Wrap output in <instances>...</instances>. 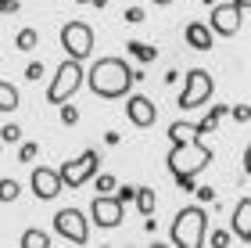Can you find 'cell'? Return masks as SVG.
I'll use <instances>...</instances> for the list:
<instances>
[{
  "mask_svg": "<svg viewBox=\"0 0 251 248\" xmlns=\"http://www.w3.org/2000/svg\"><path fill=\"white\" fill-rule=\"evenodd\" d=\"M212 148L204 144L201 137H187V140H173V151H169V173L176 176V187H183V191H194L198 184H194V176L201 173V169H208L212 165Z\"/></svg>",
  "mask_w": 251,
  "mask_h": 248,
  "instance_id": "obj_1",
  "label": "cell"
},
{
  "mask_svg": "<svg viewBox=\"0 0 251 248\" xmlns=\"http://www.w3.org/2000/svg\"><path fill=\"white\" fill-rule=\"evenodd\" d=\"M136 80H140V72H136L129 61H122V58H97L90 76H86L90 90H94L97 97H104V101L126 97Z\"/></svg>",
  "mask_w": 251,
  "mask_h": 248,
  "instance_id": "obj_2",
  "label": "cell"
},
{
  "mask_svg": "<svg viewBox=\"0 0 251 248\" xmlns=\"http://www.w3.org/2000/svg\"><path fill=\"white\" fill-rule=\"evenodd\" d=\"M204 230H208V212L201 205H187V209L176 212L169 238H173V248H201Z\"/></svg>",
  "mask_w": 251,
  "mask_h": 248,
  "instance_id": "obj_3",
  "label": "cell"
},
{
  "mask_svg": "<svg viewBox=\"0 0 251 248\" xmlns=\"http://www.w3.org/2000/svg\"><path fill=\"white\" fill-rule=\"evenodd\" d=\"M86 83V72H83V61H75V58H65L58 65V72H54V83L47 90V101L50 105H65L68 97L75 94L79 86Z\"/></svg>",
  "mask_w": 251,
  "mask_h": 248,
  "instance_id": "obj_4",
  "label": "cell"
},
{
  "mask_svg": "<svg viewBox=\"0 0 251 248\" xmlns=\"http://www.w3.org/2000/svg\"><path fill=\"white\" fill-rule=\"evenodd\" d=\"M212 94H215V80L204 69H190L187 72V86H183V94L176 97V105H179V111H194V108L208 105Z\"/></svg>",
  "mask_w": 251,
  "mask_h": 248,
  "instance_id": "obj_5",
  "label": "cell"
},
{
  "mask_svg": "<svg viewBox=\"0 0 251 248\" xmlns=\"http://www.w3.org/2000/svg\"><path fill=\"white\" fill-rule=\"evenodd\" d=\"M61 47H65V58L86 61L94 54V29L86 22H65L61 26Z\"/></svg>",
  "mask_w": 251,
  "mask_h": 248,
  "instance_id": "obj_6",
  "label": "cell"
},
{
  "mask_svg": "<svg viewBox=\"0 0 251 248\" xmlns=\"http://www.w3.org/2000/svg\"><path fill=\"white\" fill-rule=\"evenodd\" d=\"M97 169H100V155H97L94 148H86L79 159L65 162V165L58 169V176H61L65 187H83V184H90V180H94Z\"/></svg>",
  "mask_w": 251,
  "mask_h": 248,
  "instance_id": "obj_7",
  "label": "cell"
},
{
  "mask_svg": "<svg viewBox=\"0 0 251 248\" xmlns=\"http://www.w3.org/2000/svg\"><path fill=\"white\" fill-rule=\"evenodd\" d=\"M54 230H58V238L72 241V245H86L90 241V220H86V212H79V209L54 212Z\"/></svg>",
  "mask_w": 251,
  "mask_h": 248,
  "instance_id": "obj_8",
  "label": "cell"
},
{
  "mask_svg": "<svg viewBox=\"0 0 251 248\" xmlns=\"http://www.w3.org/2000/svg\"><path fill=\"white\" fill-rule=\"evenodd\" d=\"M90 216H94V227L100 230H115L122 216H126V205L115 198V194H97L94 205H90Z\"/></svg>",
  "mask_w": 251,
  "mask_h": 248,
  "instance_id": "obj_9",
  "label": "cell"
},
{
  "mask_svg": "<svg viewBox=\"0 0 251 248\" xmlns=\"http://www.w3.org/2000/svg\"><path fill=\"white\" fill-rule=\"evenodd\" d=\"M244 22V11L233 4H212V15H208V29L215 36H237V29H241Z\"/></svg>",
  "mask_w": 251,
  "mask_h": 248,
  "instance_id": "obj_10",
  "label": "cell"
},
{
  "mask_svg": "<svg viewBox=\"0 0 251 248\" xmlns=\"http://www.w3.org/2000/svg\"><path fill=\"white\" fill-rule=\"evenodd\" d=\"M29 187H32V194H36L40 201H54V198H58L61 191H65L61 176H58V169H47V165H36V169H32Z\"/></svg>",
  "mask_w": 251,
  "mask_h": 248,
  "instance_id": "obj_11",
  "label": "cell"
},
{
  "mask_svg": "<svg viewBox=\"0 0 251 248\" xmlns=\"http://www.w3.org/2000/svg\"><path fill=\"white\" fill-rule=\"evenodd\" d=\"M126 115H129L133 126L151 130L154 122H158V108H154V101L147 97V94H129V97H126Z\"/></svg>",
  "mask_w": 251,
  "mask_h": 248,
  "instance_id": "obj_12",
  "label": "cell"
},
{
  "mask_svg": "<svg viewBox=\"0 0 251 248\" xmlns=\"http://www.w3.org/2000/svg\"><path fill=\"white\" fill-rule=\"evenodd\" d=\"M230 234L241 245H251V198H241L237 209L230 212Z\"/></svg>",
  "mask_w": 251,
  "mask_h": 248,
  "instance_id": "obj_13",
  "label": "cell"
},
{
  "mask_svg": "<svg viewBox=\"0 0 251 248\" xmlns=\"http://www.w3.org/2000/svg\"><path fill=\"white\" fill-rule=\"evenodd\" d=\"M212 36H215V32L204 26V22H190V26L183 29V40L190 43L194 51H212V43H215Z\"/></svg>",
  "mask_w": 251,
  "mask_h": 248,
  "instance_id": "obj_14",
  "label": "cell"
},
{
  "mask_svg": "<svg viewBox=\"0 0 251 248\" xmlns=\"http://www.w3.org/2000/svg\"><path fill=\"white\" fill-rule=\"evenodd\" d=\"M133 201H136V212H144V216H151L154 212V191L151 187H136V194H133Z\"/></svg>",
  "mask_w": 251,
  "mask_h": 248,
  "instance_id": "obj_15",
  "label": "cell"
},
{
  "mask_svg": "<svg viewBox=\"0 0 251 248\" xmlns=\"http://www.w3.org/2000/svg\"><path fill=\"white\" fill-rule=\"evenodd\" d=\"M18 194H22V184H18V180H11V176L0 180V205H11V201H18Z\"/></svg>",
  "mask_w": 251,
  "mask_h": 248,
  "instance_id": "obj_16",
  "label": "cell"
},
{
  "mask_svg": "<svg viewBox=\"0 0 251 248\" xmlns=\"http://www.w3.org/2000/svg\"><path fill=\"white\" fill-rule=\"evenodd\" d=\"M18 105H22L18 90L11 86V83H0V111H15Z\"/></svg>",
  "mask_w": 251,
  "mask_h": 248,
  "instance_id": "obj_17",
  "label": "cell"
},
{
  "mask_svg": "<svg viewBox=\"0 0 251 248\" xmlns=\"http://www.w3.org/2000/svg\"><path fill=\"white\" fill-rule=\"evenodd\" d=\"M18 245H22V248H50V238H47L43 230H25Z\"/></svg>",
  "mask_w": 251,
  "mask_h": 248,
  "instance_id": "obj_18",
  "label": "cell"
},
{
  "mask_svg": "<svg viewBox=\"0 0 251 248\" xmlns=\"http://www.w3.org/2000/svg\"><path fill=\"white\" fill-rule=\"evenodd\" d=\"M94 187H97V194H115L119 180L111 176V173H94Z\"/></svg>",
  "mask_w": 251,
  "mask_h": 248,
  "instance_id": "obj_19",
  "label": "cell"
},
{
  "mask_svg": "<svg viewBox=\"0 0 251 248\" xmlns=\"http://www.w3.org/2000/svg\"><path fill=\"white\" fill-rule=\"evenodd\" d=\"M129 54H136L140 61H154V58H158V47H151V43H140V40H129Z\"/></svg>",
  "mask_w": 251,
  "mask_h": 248,
  "instance_id": "obj_20",
  "label": "cell"
},
{
  "mask_svg": "<svg viewBox=\"0 0 251 248\" xmlns=\"http://www.w3.org/2000/svg\"><path fill=\"white\" fill-rule=\"evenodd\" d=\"M36 43H40V32H36V29H22L18 36H15V47H18V51H32Z\"/></svg>",
  "mask_w": 251,
  "mask_h": 248,
  "instance_id": "obj_21",
  "label": "cell"
},
{
  "mask_svg": "<svg viewBox=\"0 0 251 248\" xmlns=\"http://www.w3.org/2000/svg\"><path fill=\"white\" fill-rule=\"evenodd\" d=\"M187 137H198V133H194V122H173V126H169V140H187Z\"/></svg>",
  "mask_w": 251,
  "mask_h": 248,
  "instance_id": "obj_22",
  "label": "cell"
},
{
  "mask_svg": "<svg viewBox=\"0 0 251 248\" xmlns=\"http://www.w3.org/2000/svg\"><path fill=\"white\" fill-rule=\"evenodd\" d=\"M58 108H61V126H75V122H79L75 105H68V101H65V105H58Z\"/></svg>",
  "mask_w": 251,
  "mask_h": 248,
  "instance_id": "obj_23",
  "label": "cell"
},
{
  "mask_svg": "<svg viewBox=\"0 0 251 248\" xmlns=\"http://www.w3.org/2000/svg\"><path fill=\"white\" fill-rule=\"evenodd\" d=\"M208 245H212V248H230V245H233V234H230V230H215Z\"/></svg>",
  "mask_w": 251,
  "mask_h": 248,
  "instance_id": "obj_24",
  "label": "cell"
},
{
  "mask_svg": "<svg viewBox=\"0 0 251 248\" xmlns=\"http://www.w3.org/2000/svg\"><path fill=\"white\" fill-rule=\"evenodd\" d=\"M36 155H40V148H36V144H32V140H25V144H22V148H18V162H32V159H36Z\"/></svg>",
  "mask_w": 251,
  "mask_h": 248,
  "instance_id": "obj_25",
  "label": "cell"
},
{
  "mask_svg": "<svg viewBox=\"0 0 251 248\" xmlns=\"http://www.w3.org/2000/svg\"><path fill=\"white\" fill-rule=\"evenodd\" d=\"M0 140H4V144H18L22 140V126H4V130H0Z\"/></svg>",
  "mask_w": 251,
  "mask_h": 248,
  "instance_id": "obj_26",
  "label": "cell"
},
{
  "mask_svg": "<svg viewBox=\"0 0 251 248\" xmlns=\"http://www.w3.org/2000/svg\"><path fill=\"white\" fill-rule=\"evenodd\" d=\"M133 194H136V187H129V184H122V187H115V198L122 201V205H129V201H133Z\"/></svg>",
  "mask_w": 251,
  "mask_h": 248,
  "instance_id": "obj_27",
  "label": "cell"
},
{
  "mask_svg": "<svg viewBox=\"0 0 251 248\" xmlns=\"http://www.w3.org/2000/svg\"><path fill=\"white\" fill-rule=\"evenodd\" d=\"M25 80H32V83L43 80V65H40V61H29V65H25Z\"/></svg>",
  "mask_w": 251,
  "mask_h": 248,
  "instance_id": "obj_28",
  "label": "cell"
},
{
  "mask_svg": "<svg viewBox=\"0 0 251 248\" xmlns=\"http://www.w3.org/2000/svg\"><path fill=\"white\" fill-rule=\"evenodd\" d=\"M230 115H233L237 122H248V119H251V105H237V108H230Z\"/></svg>",
  "mask_w": 251,
  "mask_h": 248,
  "instance_id": "obj_29",
  "label": "cell"
},
{
  "mask_svg": "<svg viewBox=\"0 0 251 248\" xmlns=\"http://www.w3.org/2000/svg\"><path fill=\"white\" fill-rule=\"evenodd\" d=\"M126 22H133V26H140V22H144V7H129V11H126Z\"/></svg>",
  "mask_w": 251,
  "mask_h": 248,
  "instance_id": "obj_30",
  "label": "cell"
},
{
  "mask_svg": "<svg viewBox=\"0 0 251 248\" xmlns=\"http://www.w3.org/2000/svg\"><path fill=\"white\" fill-rule=\"evenodd\" d=\"M18 0H4V7H0V15H18Z\"/></svg>",
  "mask_w": 251,
  "mask_h": 248,
  "instance_id": "obj_31",
  "label": "cell"
},
{
  "mask_svg": "<svg viewBox=\"0 0 251 248\" xmlns=\"http://www.w3.org/2000/svg\"><path fill=\"white\" fill-rule=\"evenodd\" d=\"M194 191H198L201 201H215V191H212V187H194Z\"/></svg>",
  "mask_w": 251,
  "mask_h": 248,
  "instance_id": "obj_32",
  "label": "cell"
},
{
  "mask_svg": "<svg viewBox=\"0 0 251 248\" xmlns=\"http://www.w3.org/2000/svg\"><path fill=\"white\" fill-rule=\"evenodd\" d=\"M226 111H230V108H226V105H212V111H208V115H212V119H223V115H226Z\"/></svg>",
  "mask_w": 251,
  "mask_h": 248,
  "instance_id": "obj_33",
  "label": "cell"
},
{
  "mask_svg": "<svg viewBox=\"0 0 251 248\" xmlns=\"http://www.w3.org/2000/svg\"><path fill=\"white\" fill-rule=\"evenodd\" d=\"M244 173L251 176V144H248V151H244Z\"/></svg>",
  "mask_w": 251,
  "mask_h": 248,
  "instance_id": "obj_34",
  "label": "cell"
},
{
  "mask_svg": "<svg viewBox=\"0 0 251 248\" xmlns=\"http://www.w3.org/2000/svg\"><path fill=\"white\" fill-rule=\"evenodd\" d=\"M233 4L241 7V11H248V7H251V0H233Z\"/></svg>",
  "mask_w": 251,
  "mask_h": 248,
  "instance_id": "obj_35",
  "label": "cell"
},
{
  "mask_svg": "<svg viewBox=\"0 0 251 248\" xmlns=\"http://www.w3.org/2000/svg\"><path fill=\"white\" fill-rule=\"evenodd\" d=\"M151 4H158V7H169V4H173V0H151Z\"/></svg>",
  "mask_w": 251,
  "mask_h": 248,
  "instance_id": "obj_36",
  "label": "cell"
},
{
  "mask_svg": "<svg viewBox=\"0 0 251 248\" xmlns=\"http://www.w3.org/2000/svg\"><path fill=\"white\" fill-rule=\"evenodd\" d=\"M75 4H94V0H75Z\"/></svg>",
  "mask_w": 251,
  "mask_h": 248,
  "instance_id": "obj_37",
  "label": "cell"
},
{
  "mask_svg": "<svg viewBox=\"0 0 251 248\" xmlns=\"http://www.w3.org/2000/svg\"><path fill=\"white\" fill-rule=\"evenodd\" d=\"M0 148H4V140H0Z\"/></svg>",
  "mask_w": 251,
  "mask_h": 248,
  "instance_id": "obj_38",
  "label": "cell"
},
{
  "mask_svg": "<svg viewBox=\"0 0 251 248\" xmlns=\"http://www.w3.org/2000/svg\"><path fill=\"white\" fill-rule=\"evenodd\" d=\"M0 7H4V0H0Z\"/></svg>",
  "mask_w": 251,
  "mask_h": 248,
  "instance_id": "obj_39",
  "label": "cell"
}]
</instances>
